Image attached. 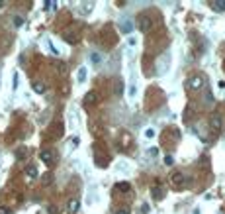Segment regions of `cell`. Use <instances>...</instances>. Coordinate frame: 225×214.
<instances>
[{"instance_id": "cell-1", "label": "cell", "mask_w": 225, "mask_h": 214, "mask_svg": "<svg viewBox=\"0 0 225 214\" xmlns=\"http://www.w3.org/2000/svg\"><path fill=\"white\" fill-rule=\"evenodd\" d=\"M39 157L45 165H53V161H55V153H53L51 149H43V151L39 153Z\"/></svg>"}, {"instance_id": "cell-2", "label": "cell", "mask_w": 225, "mask_h": 214, "mask_svg": "<svg viewBox=\"0 0 225 214\" xmlns=\"http://www.w3.org/2000/svg\"><path fill=\"white\" fill-rule=\"evenodd\" d=\"M120 31H121V34H131V31H133V22H131L129 18L121 20V24H120Z\"/></svg>"}, {"instance_id": "cell-3", "label": "cell", "mask_w": 225, "mask_h": 214, "mask_svg": "<svg viewBox=\"0 0 225 214\" xmlns=\"http://www.w3.org/2000/svg\"><path fill=\"white\" fill-rule=\"evenodd\" d=\"M188 84H190L192 88H202V87H203V79H202V77H192Z\"/></svg>"}, {"instance_id": "cell-4", "label": "cell", "mask_w": 225, "mask_h": 214, "mask_svg": "<svg viewBox=\"0 0 225 214\" xmlns=\"http://www.w3.org/2000/svg\"><path fill=\"white\" fill-rule=\"evenodd\" d=\"M78 204H80L78 199H71V200H69V204H67V210L71 212V214H74V212L78 210Z\"/></svg>"}, {"instance_id": "cell-5", "label": "cell", "mask_w": 225, "mask_h": 214, "mask_svg": "<svg viewBox=\"0 0 225 214\" xmlns=\"http://www.w3.org/2000/svg\"><path fill=\"white\" fill-rule=\"evenodd\" d=\"M211 128H213V130H221V116H219V114H213L211 116Z\"/></svg>"}, {"instance_id": "cell-6", "label": "cell", "mask_w": 225, "mask_h": 214, "mask_svg": "<svg viewBox=\"0 0 225 214\" xmlns=\"http://www.w3.org/2000/svg\"><path fill=\"white\" fill-rule=\"evenodd\" d=\"M96 100H98V94H96V93H94V90H92V93H88L86 96H84V104H86V106H90V104H94V102H96Z\"/></svg>"}, {"instance_id": "cell-7", "label": "cell", "mask_w": 225, "mask_h": 214, "mask_svg": "<svg viewBox=\"0 0 225 214\" xmlns=\"http://www.w3.org/2000/svg\"><path fill=\"white\" fill-rule=\"evenodd\" d=\"M31 88H34L37 94H43V93H45V84L39 83V81H34V83H31Z\"/></svg>"}, {"instance_id": "cell-8", "label": "cell", "mask_w": 225, "mask_h": 214, "mask_svg": "<svg viewBox=\"0 0 225 214\" xmlns=\"http://www.w3.org/2000/svg\"><path fill=\"white\" fill-rule=\"evenodd\" d=\"M26 175H28L30 179H35L37 175H39V173H37V167H35V165H28V167H26Z\"/></svg>"}, {"instance_id": "cell-9", "label": "cell", "mask_w": 225, "mask_h": 214, "mask_svg": "<svg viewBox=\"0 0 225 214\" xmlns=\"http://www.w3.org/2000/svg\"><path fill=\"white\" fill-rule=\"evenodd\" d=\"M77 79H78V83L86 81V67H80L78 71H77Z\"/></svg>"}, {"instance_id": "cell-10", "label": "cell", "mask_w": 225, "mask_h": 214, "mask_svg": "<svg viewBox=\"0 0 225 214\" xmlns=\"http://www.w3.org/2000/svg\"><path fill=\"white\" fill-rule=\"evenodd\" d=\"M211 8L215 10V12H223V10H225V0H217V2H213Z\"/></svg>"}, {"instance_id": "cell-11", "label": "cell", "mask_w": 225, "mask_h": 214, "mask_svg": "<svg viewBox=\"0 0 225 214\" xmlns=\"http://www.w3.org/2000/svg\"><path fill=\"white\" fill-rule=\"evenodd\" d=\"M41 183H43L45 187L51 185V183H53V175H51V173H43V177H41Z\"/></svg>"}, {"instance_id": "cell-12", "label": "cell", "mask_w": 225, "mask_h": 214, "mask_svg": "<svg viewBox=\"0 0 225 214\" xmlns=\"http://www.w3.org/2000/svg\"><path fill=\"white\" fill-rule=\"evenodd\" d=\"M139 28H141V31H147V30H149V18H141Z\"/></svg>"}, {"instance_id": "cell-13", "label": "cell", "mask_w": 225, "mask_h": 214, "mask_svg": "<svg viewBox=\"0 0 225 214\" xmlns=\"http://www.w3.org/2000/svg\"><path fill=\"white\" fill-rule=\"evenodd\" d=\"M172 181L176 185H180V183H184V175L182 173H174V177H172Z\"/></svg>"}, {"instance_id": "cell-14", "label": "cell", "mask_w": 225, "mask_h": 214, "mask_svg": "<svg viewBox=\"0 0 225 214\" xmlns=\"http://www.w3.org/2000/svg\"><path fill=\"white\" fill-rule=\"evenodd\" d=\"M14 26H16V28H22V26H24V18H22V16H16V18H14Z\"/></svg>"}, {"instance_id": "cell-15", "label": "cell", "mask_w": 225, "mask_h": 214, "mask_svg": "<svg viewBox=\"0 0 225 214\" xmlns=\"http://www.w3.org/2000/svg\"><path fill=\"white\" fill-rule=\"evenodd\" d=\"M90 61H92L94 65H98V63H100L102 59H100V55H98V53H90Z\"/></svg>"}, {"instance_id": "cell-16", "label": "cell", "mask_w": 225, "mask_h": 214, "mask_svg": "<svg viewBox=\"0 0 225 214\" xmlns=\"http://www.w3.org/2000/svg\"><path fill=\"white\" fill-rule=\"evenodd\" d=\"M163 161H164V165H168V167H170V165L174 163V157H172V155H167V157H164Z\"/></svg>"}, {"instance_id": "cell-17", "label": "cell", "mask_w": 225, "mask_h": 214, "mask_svg": "<svg viewBox=\"0 0 225 214\" xmlns=\"http://www.w3.org/2000/svg\"><path fill=\"white\" fill-rule=\"evenodd\" d=\"M117 189H121V191H129V183H120V185H117Z\"/></svg>"}, {"instance_id": "cell-18", "label": "cell", "mask_w": 225, "mask_h": 214, "mask_svg": "<svg viewBox=\"0 0 225 214\" xmlns=\"http://www.w3.org/2000/svg\"><path fill=\"white\" fill-rule=\"evenodd\" d=\"M12 88H18V73H14V81H12Z\"/></svg>"}, {"instance_id": "cell-19", "label": "cell", "mask_w": 225, "mask_h": 214, "mask_svg": "<svg viewBox=\"0 0 225 214\" xmlns=\"http://www.w3.org/2000/svg\"><path fill=\"white\" fill-rule=\"evenodd\" d=\"M49 49H51V53H53V55H59V49H57V47L51 43V41H49Z\"/></svg>"}, {"instance_id": "cell-20", "label": "cell", "mask_w": 225, "mask_h": 214, "mask_svg": "<svg viewBox=\"0 0 225 214\" xmlns=\"http://www.w3.org/2000/svg\"><path fill=\"white\" fill-rule=\"evenodd\" d=\"M135 94H137V88H135V84H131V87H129V96L133 98Z\"/></svg>"}, {"instance_id": "cell-21", "label": "cell", "mask_w": 225, "mask_h": 214, "mask_svg": "<svg viewBox=\"0 0 225 214\" xmlns=\"http://www.w3.org/2000/svg\"><path fill=\"white\" fill-rule=\"evenodd\" d=\"M153 195H155V199H160V196H163V192H160V189L157 187V189H155V192H153Z\"/></svg>"}, {"instance_id": "cell-22", "label": "cell", "mask_w": 225, "mask_h": 214, "mask_svg": "<svg viewBox=\"0 0 225 214\" xmlns=\"http://www.w3.org/2000/svg\"><path fill=\"white\" fill-rule=\"evenodd\" d=\"M145 136L147 138H155V130H153V128H151V130H145Z\"/></svg>"}, {"instance_id": "cell-23", "label": "cell", "mask_w": 225, "mask_h": 214, "mask_svg": "<svg viewBox=\"0 0 225 214\" xmlns=\"http://www.w3.org/2000/svg\"><path fill=\"white\" fill-rule=\"evenodd\" d=\"M0 214H10V208H6V206H0Z\"/></svg>"}, {"instance_id": "cell-24", "label": "cell", "mask_w": 225, "mask_h": 214, "mask_svg": "<svg viewBox=\"0 0 225 214\" xmlns=\"http://www.w3.org/2000/svg\"><path fill=\"white\" fill-rule=\"evenodd\" d=\"M78 142H80V140H78V138H73V140H71V143H73V147H77V146H78Z\"/></svg>"}, {"instance_id": "cell-25", "label": "cell", "mask_w": 225, "mask_h": 214, "mask_svg": "<svg viewBox=\"0 0 225 214\" xmlns=\"http://www.w3.org/2000/svg\"><path fill=\"white\" fill-rule=\"evenodd\" d=\"M117 169H121V171H127V165H125V163H120V165H117Z\"/></svg>"}, {"instance_id": "cell-26", "label": "cell", "mask_w": 225, "mask_h": 214, "mask_svg": "<svg viewBox=\"0 0 225 214\" xmlns=\"http://www.w3.org/2000/svg\"><path fill=\"white\" fill-rule=\"evenodd\" d=\"M116 214H129V208H124V210H117Z\"/></svg>"}]
</instances>
